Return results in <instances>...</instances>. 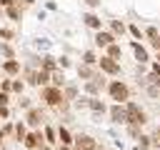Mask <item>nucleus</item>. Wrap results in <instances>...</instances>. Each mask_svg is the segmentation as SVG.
<instances>
[{
	"label": "nucleus",
	"mask_w": 160,
	"mask_h": 150,
	"mask_svg": "<svg viewBox=\"0 0 160 150\" xmlns=\"http://www.w3.org/2000/svg\"><path fill=\"white\" fill-rule=\"evenodd\" d=\"M115 40H118V38H115L110 30H95V45H98V48H102V50H105V48H108V45H112Z\"/></svg>",
	"instance_id": "9b49d317"
},
{
	"label": "nucleus",
	"mask_w": 160,
	"mask_h": 150,
	"mask_svg": "<svg viewBox=\"0 0 160 150\" xmlns=\"http://www.w3.org/2000/svg\"><path fill=\"white\" fill-rule=\"evenodd\" d=\"M85 5H88V8H98V5H100V0H85Z\"/></svg>",
	"instance_id": "79ce46f5"
},
{
	"label": "nucleus",
	"mask_w": 160,
	"mask_h": 150,
	"mask_svg": "<svg viewBox=\"0 0 160 150\" xmlns=\"http://www.w3.org/2000/svg\"><path fill=\"white\" fill-rule=\"evenodd\" d=\"M88 110H92L95 115H102L108 108H105V102H102L100 98H90V100H88Z\"/></svg>",
	"instance_id": "a211bd4d"
},
{
	"label": "nucleus",
	"mask_w": 160,
	"mask_h": 150,
	"mask_svg": "<svg viewBox=\"0 0 160 150\" xmlns=\"http://www.w3.org/2000/svg\"><path fill=\"white\" fill-rule=\"evenodd\" d=\"M12 132H15V140H18V142H22V140H25V135H28V125H25V122H18Z\"/></svg>",
	"instance_id": "a878e982"
},
{
	"label": "nucleus",
	"mask_w": 160,
	"mask_h": 150,
	"mask_svg": "<svg viewBox=\"0 0 160 150\" xmlns=\"http://www.w3.org/2000/svg\"><path fill=\"white\" fill-rule=\"evenodd\" d=\"M65 72H62V68H58V70H52L50 72V85H55V88H65Z\"/></svg>",
	"instance_id": "dca6fc26"
},
{
	"label": "nucleus",
	"mask_w": 160,
	"mask_h": 150,
	"mask_svg": "<svg viewBox=\"0 0 160 150\" xmlns=\"http://www.w3.org/2000/svg\"><path fill=\"white\" fill-rule=\"evenodd\" d=\"M0 105H10V92L0 90Z\"/></svg>",
	"instance_id": "e433bc0d"
},
{
	"label": "nucleus",
	"mask_w": 160,
	"mask_h": 150,
	"mask_svg": "<svg viewBox=\"0 0 160 150\" xmlns=\"http://www.w3.org/2000/svg\"><path fill=\"white\" fill-rule=\"evenodd\" d=\"M125 30H128V28H125L122 20H110V32H112L115 38H118V35H125Z\"/></svg>",
	"instance_id": "5701e85b"
},
{
	"label": "nucleus",
	"mask_w": 160,
	"mask_h": 150,
	"mask_svg": "<svg viewBox=\"0 0 160 150\" xmlns=\"http://www.w3.org/2000/svg\"><path fill=\"white\" fill-rule=\"evenodd\" d=\"M10 85H12V78H5V80H0V90L10 92Z\"/></svg>",
	"instance_id": "f704fd0d"
},
{
	"label": "nucleus",
	"mask_w": 160,
	"mask_h": 150,
	"mask_svg": "<svg viewBox=\"0 0 160 150\" xmlns=\"http://www.w3.org/2000/svg\"><path fill=\"white\" fill-rule=\"evenodd\" d=\"M72 148L75 150H102V145H98V140L90 138V135H75Z\"/></svg>",
	"instance_id": "6e6552de"
},
{
	"label": "nucleus",
	"mask_w": 160,
	"mask_h": 150,
	"mask_svg": "<svg viewBox=\"0 0 160 150\" xmlns=\"http://www.w3.org/2000/svg\"><path fill=\"white\" fill-rule=\"evenodd\" d=\"M98 60H100V58L95 55V50H85V52H82V62H85V65H98Z\"/></svg>",
	"instance_id": "bb28decb"
},
{
	"label": "nucleus",
	"mask_w": 160,
	"mask_h": 150,
	"mask_svg": "<svg viewBox=\"0 0 160 150\" xmlns=\"http://www.w3.org/2000/svg\"><path fill=\"white\" fill-rule=\"evenodd\" d=\"M152 70H155V72H160V52H158V58L152 60Z\"/></svg>",
	"instance_id": "a19ab883"
},
{
	"label": "nucleus",
	"mask_w": 160,
	"mask_h": 150,
	"mask_svg": "<svg viewBox=\"0 0 160 150\" xmlns=\"http://www.w3.org/2000/svg\"><path fill=\"white\" fill-rule=\"evenodd\" d=\"M12 38H15V30H12V28H0V40L10 42Z\"/></svg>",
	"instance_id": "c85d7f7f"
},
{
	"label": "nucleus",
	"mask_w": 160,
	"mask_h": 150,
	"mask_svg": "<svg viewBox=\"0 0 160 150\" xmlns=\"http://www.w3.org/2000/svg\"><path fill=\"white\" fill-rule=\"evenodd\" d=\"M58 68H70V58H68V55L58 58Z\"/></svg>",
	"instance_id": "c9c22d12"
},
{
	"label": "nucleus",
	"mask_w": 160,
	"mask_h": 150,
	"mask_svg": "<svg viewBox=\"0 0 160 150\" xmlns=\"http://www.w3.org/2000/svg\"><path fill=\"white\" fill-rule=\"evenodd\" d=\"M150 42H152V48H155V50H158V52H160V35H158V38H155V40H150Z\"/></svg>",
	"instance_id": "37998d69"
},
{
	"label": "nucleus",
	"mask_w": 160,
	"mask_h": 150,
	"mask_svg": "<svg viewBox=\"0 0 160 150\" xmlns=\"http://www.w3.org/2000/svg\"><path fill=\"white\" fill-rule=\"evenodd\" d=\"M138 140H140V148H142V150H145V148H150V145H152V138H150V135H140V138H138Z\"/></svg>",
	"instance_id": "72a5a7b5"
},
{
	"label": "nucleus",
	"mask_w": 160,
	"mask_h": 150,
	"mask_svg": "<svg viewBox=\"0 0 160 150\" xmlns=\"http://www.w3.org/2000/svg\"><path fill=\"white\" fill-rule=\"evenodd\" d=\"M0 70H2L8 78H18V75L22 72V65H20V60H18V58H12V60H2Z\"/></svg>",
	"instance_id": "9d476101"
},
{
	"label": "nucleus",
	"mask_w": 160,
	"mask_h": 150,
	"mask_svg": "<svg viewBox=\"0 0 160 150\" xmlns=\"http://www.w3.org/2000/svg\"><path fill=\"white\" fill-rule=\"evenodd\" d=\"M58 150H75V148H72V145H60Z\"/></svg>",
	"instance_id": "49530a36"
},
{
	"label": "nucleus",
	"mask_w": 160,
	"mask_h": 150,
	"mask_svg": "<svg viewBox=\"0 0 160 150\" xmlns=\"http://www.w3.org/2000/svg\"><path fill=\"white\" fill-rule=\"evenodd\" d=\"M108 112H110V122H115V125H128V112H125V105H122V102H112Z\"/></svg>",
	"instance_id": "423d86ee"
},
{
	"label": "nucleus",
	"mask_w": 160,
	"mask_h": 150,
	"mask_svg": "<svg viewBox=\"0 0 160 150\" xmlns=\"http://www.w3.org/2000/svg\"><path fill=\"white\" fill-rule=\"evenodd\" d=\"M22 145H25L28 150H38L40 145H45V138H42V132H40V130H30V132L25 135Z\"/></svg>",
	"instance_id": "1a4fd4ad"
},
{
	"label": "nucleus",
	"mask_w": 160,
	"mask_h": 150,
	"mask_svg": "<svg viewBox=\"0 0 160 150\" xmlns=\"http://www.w3.org/2000/svg\"><path fill=\"white\" fill-rule=\"evenodd\" d=\"M130 48H132V52H135V60L140 62V65H145V62H150V55H148V50L138 42V40H132L130 42Z\"/></svg>",
	"instance_id": "f8f14e48"
},
{
	"label": "nucleus",
	"mask_w": 160,
	"mask_h": 150,
	"mask_svg": "<svg viewBox=\"0 0 160 150\" xmlns=\"http://www.w3.org/2000/svg\"><path fill=\"white\" fill-rule=\"evenodd\" d=\"M125 112H128V125H145V122H148L145 110H142L138 102H132V100L125 102Z\"/></svg>",
	"instance_id": "20e7f679"
},
{
	"label": "nucleus",
	"mask_w": 160,
	"mask_h": 150,
	"mask_svg": "<svg viewBox=\"0 0 160 150\" xmlns=\"http://www.w3.org/2000/svg\"><path fill=\"white\" fill-rule=\"evenodd\" d=\"M62 98H65V100H78V88L65 82V88H62Z\"/></svg>",
	"instance_id": "393cba45"
},
{
	"label": "nucleus",
	"mask_w": 160,
	"mask_h": 150,
	"mask_svg": "<svg viewBox=\"0 0 160 150\" xmlns=\"http://www.w3.org/2000/svg\"><path fill=\"white\" fill-rule=\"evenodd\" d=\"M98 70H100V72H105V75L118 78V75H120V62H118V60H112V58H108V55H102V58L98 60Z\"/></svg>",
	"instance_id": "39448f33"
},
{
	"label": "nucleus",
	"mask_w": 160,
	"mask_h": 150,
	"mask_svg": "<svg viewBox=\"0 0 160 150\" xmlns=\"http://www.w3.org/2000/svg\"><path fill=\"white\" fill-rule=\"evenodd\" d=\"M128 32H130L132 38H138V40H142V35H145V32H142L138 25H130V28H128Z\"/></svg>",
	"instance_id": "2f4dec72"
},
{
	"label": "nucleus",
	"mask_w": 160,
	"mask_h": 150,
	"mask_svg": "<svg viewBox=\"0 0 160 150\" xmlns=\"http://www.w3.org/2000/svg\"><path fill=\"white\" fill-rule=\"evenodd\" d=\"M18 5L20 8H30V5H35V0H18Z\"/></svg>",
	"instance_id": "58836bf2"
},
{
	"label": "nucleus",
	"mask_w": 160,
	"mask_h": 150,
	"mask_svg": "<svg viewBox=\"0 0 160 150\" xmlns=\"http://www.w3.org/2000/svg\"><path fill=\"white\" fill-rule=\"evenodd\" d=\"M22 10H25V8H20V5L15 2V5H10V8H5V15H8V18L12 20V22H18V20L22 18Z\"/></svg>",
	"instance_id": "6ab92c4d"
},
{
	"label": "nucleus",
	"mask_w": 160,
	"mask_h": 150,
	"mask_svg": "<svg viewBox=\"0 0 160 150\" xmlns=\"http://www.w3.org/2000/svg\"><path fill=\"white\" fill-rule=\"evenodd\" d=\"M105 88H108V82H105V72H100V70H98L90 80L82 82V90H85V95H90V98H98Z\"/></svg>",
	"instance_id": "f257e3e1"
},
{
	"label": "nucleus",
	"mask_w": 160,
	"mask_h": 150,
	"mask_svg": "<svg viewBox=\"0 0 160 150\" xmlns=\"http://www.w3.org/2000/svg\"><path fill=\"white\" fill-rule=\"evenodd\" d=\"M45 122V112H42V108H30V110H25V125H30V128H40Z\"/></svg>",
	"instance_id": "0eeeda50"
},
{
	"label": "nucleus",
	"mask_w": 160,
	"mask_h": 150,
	"mask_svg": "<svg viewBox=\"0 0 160 150\" xmlns=\"http://www.w3.org/2000/svg\"><path fill=\"white\" fill-rule=\"evenodd\" d=\"M10 92H15V95H22V92H25V80H20V75H18V78H12Z\"/></svg>",
	"instance_id": "b1692460"
},
{
	"label": "nucleus",
	"mask_w": 160,
	"mask_h": 150,
	"mask_svg": "<svg viewBox=\"0 0 160 150\" xmlns=\"http://www.w3.org/2000/svg\"><path fill=\"white\" fill-rule=\"evenodd\" d=\"M40 70H48V72L58 70V58H52V55H42V58H40Z\"/></svg>",
	"instance_id": "4468645a"
},
{
	"label": "nucleus",
	"mask_w": 160,
	"mask_h": 150,
	"mask_svg": "<svg viewBox=\"0 0 160 150\" xmlns=\"http://www.w3.org/2000/svg\"><path fill=\"white\" fill-rule=\"evenodd\" d=\"M35 48H48V42H45V40H40V38H38V40H35Z\"/></svg>",
	"instance_id": "c03bdc74"
},
{
	"label": "nucleus",
	"mask_w": 160,
	"mask_h": 150,
	"mask_svg": "<svg viewBox=\"0 0 160 150\" xmlns=\"http://www.w3.org/2000/svg\"><path fill=\"white\" fill-rule=\"evenodd\" d=\"M0 142H2V135H0Z\"/></svg>",
	"instance_id": "de8ad7c7"
},
{
	"label": "nucleus",
	"mask_w": 160,
	"mask_h": 150,
	"mask_svg": "<svg viewBox=\"0 0 160 150\" xmlns=\"http://www.w3.org/2000/svg\"><path fill=\"white\" fill-rule=\"evenodd\" d=\"M15 2H18V0H0V8L5 10V8H10V5H15Z\"/></svg>",
	"instance_id": "ea45409f"
},
{
	"label": "nucleus",
	"mask_w": 160,
	"mask_h": 150,
	"mask_svg": "<svg viewBox=\"0 0 160 150\" xmlns=\"http://www.w3.org/2000/svg\"><path fill=\"white\" fill-rule=\"evenodd\" d=\"M55 130H58V140H60V145H72V142H75V138H72V132H70L68 128L60 125V128H55Z\"/></svg>",
	"instance_id": "f3484780"
},
{
	"label": "nucleus",
	"mask_w": 160,
	"mask_h": 150,
	"mask_svg": "<svg viewBox=\"0 0 160 150\" xmlns=\"http://www.w3.org/2000/svg\"><path fill=\"white\" fill-rule=\"evenodd\" d=\"M42 138H45V142H48V145H55V142H58V130H55V128H50V125H45Z\"/></svg>",
	"instance_id": "412c9836"
},
{
	"label": "nucleus",
	"mask_w": 160,
	"mask_h": 150,
	"mask_svg": "<svg viewBox=\"0 0 160 150\" xmlns=\"http://www.w3.org/2000/svg\"><path fill=\"white\" fill-rule=\"evenodd\" d=\"M105 55H108V58H112V60H120V58H122V48H120L118 42H112V45H108V48H105Z\"/></svg>",
	"instance_id": "aec40b11"
},
{
	"label": "nucleus",
	"mask_w": 160,
	"mask_h": 150,
	"mask_svg": "<svg viewBox=\"0 0 160 150\" xmlns=\"http://www.w3.org/2000/svg\"><path fill=\"white\" fill-rule=\"evenodd\" d=\"M95 72H98V70H95V65H85V62H80V65H78V78H80V80H90Z\"/></svg>",
	"instance_id": "2eb2a0df"
},
{
	"label": "nucleus",
	"mask_w": 160,
	"mask_h": 150,
	"mask_svg": "<svg viewBox=\"0 0 160 150\" xmlns=\"http://www.w3.org/2000/svg\"><path fill=\"white\" fill-rule=\"evenodd\" d=\"M18 105H20L22 110H30V108H32V100H30L28 95H20V100H18Z\"/></svg>",
	"instance_id": "7c9ffc66"
},
{
	"label": "nucleus",
	"mask_w": 160,
	"mask_h": 150,
	"mask_svg": "<svg viewBox=\"0 0 160 150\" xmlns=\"http://www.w3.org/2000/svg\"><path fill=\"white\" fill-rule=\"evenodd\" d=\"M82 22H85L88 28H92V30H102V20H100V15H95V12H85V15H82Z\"/></svg>",
	"instance_id": "ddd939ff"
},
{
	"label": "nucleus",
	"mask_w": 160,
	"mask_h": 150,
	"mask_svg": "<svg viewBox=\"0 0 160 150\" xmlns=\"http://www.w3.org/2000/svg\"><path fill=\"white\" fill-rule=\"evenodd\" d=\"M145 92H148L150 98H160V85H155V82H150V85L145 88Z\"/></svg>",
	"instance_id": "c756f323"
},
{
	"label": "nucleus",
	"mask_w": 160,
	"mask_h": 150,
	"mask_svg": "<svg viewBox=\"0 0 160 150\" xmlns=\"http://www.w3.org/2000/svg\"><path fill=\"white\" fill-rule=\"evenodd\" d=\"M38 150H52V145H48V142H45V145H40Z\"/></svg>",
	"instance_id": "a18cd8bd"
},
{
	"label": "nucleus",
	"mask_w": 160,
	"mask_h": 150,
	"mask_svg": "<svg viewBox=\"0 0 160 150\" xmlns=\"http://www.w3.org/2000/svg\"><path fill=\"white\" fill-rule=\"evenodd\" d=\"M108 95H110V100L125 105V102L130 100V88H128L122 80H110V82H108Z\"/></svg>",
	"instance_id": "f03ea898"
},
{
	"label": "nucleus",
	"mask_w": 160,
	"mask_h": 150,
	"mask_svg": "<svg viewBox=\"0 0 160 150\" xmlns=\"http://www.w3.org/2000/svg\"><path fill=\"white\" fill-rule=\"evenodd\" d=\"M40 98H42V102H45L48 108H60V105L65 102L62 88H55V85H45V88L40 90Z\"/></svg>",
	"instance_id": "7ed1b4c3"
},
{
	"label": "nucleus",
	"mask_w": 160,
	"mask_h": 150,
	"mask_svg": "<svg viewBox=\"0 0 160 150\" xmlns=\"http://www.w3.org/2000/svg\"><path fill=\"white\" fill-rule=\"evenodd\" d=\"M22 78H25V85H35L38 88V70H25Z\"/></svg>",
	"instance_id": "cd10ccee"
},
{
	"label": "nucleus",
	"mask_w": 160,
	"mask_h": 150,
	"mask_svg": "<svg viewBox=\"0 0 160 150\" xmlns=\"http://www.w3.org/2000/svg\"><path fill=\"white\" fill-rule=\"evenodd\" d=\"M142 32H145V38H150V40H155V38L160 35V32H158V28H152V25H150V28H145Z\"/></svg>",
	"instance_id": "473e14b6"
},
{
	"label": "nucleus",
	"mask_w": 160,
	"mask_h": 150,
	"mask_svg": "<svg viewBox=\"0 0 160 150\" xmlns=\"http://www.w3.org/2000/svg\"><path fill=\"white\" fill-rule=\"evenodd\" d=\"M0 55H2L5 60H12V58H15V48H12L10 42H5V40H0Z\"/></svg>",
	"instance_id": "4be33fe9"
},
{
	"label": "nucleus",
	"mask_w": 160,
	"mask_h": 150,
	"mask_svg": "<svg viewBox=\"0 0 160 150\" xmlns=\"http://www.w3.org/2000/svg\"><path fill=\"white\" fill-rule=\"evenodd\" d=\"M10 118V108L8 105H0V120H8Z\"/></svg>",
	"instance_id": "4c0bfd02"
}]
</instances>
